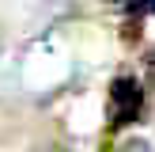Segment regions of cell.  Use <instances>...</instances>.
Here are the masks:
<instances>
[{
	"label": "cell",
	"instance_id": "cell-3",
	"mask_svg": "<svg viewBox=\"0 0 155 152\" xmlns=\"http://www.w3.org/2000/svg\"><path fill=\"white\" fill-rule=\"evenodd\" d=\"M121 152H155V148H151L148 141H129V144H125Z\"/></svg>",
	"mask_w": 155,
	"mask_h": 152
},
{
	"label": "cell",
	"instance_id": "cell-1",
	"mask_svg": "<svg viewBox=\"0 0 155 152\" xmlns=\"http://www.w3.org/2000/svg\"><path fill=\"white\" fill-rule=\"evenodd\" d=\"M144 110V88L136 76H117L110 84V126L121 129L129 122H136Z\"/></svg>",
	"mask_w": 155,
	"mask_h": 152
},
{
	"label": "cell",
	"instance_id": "cell-2",
	"mask_svg": "<svg viewBox=\"0 0 155 152\" xmlns=\"http://www.w3.org/2000/svg\"><path fill=\"white\" fill-rule=\"evenodd\" d=\"M129 15L133 19H144V15H155V0H125Z\"/></svg>",
	"mask_w": 155,
	"mask_h": 152
}]
</instances>
